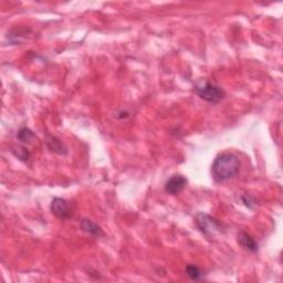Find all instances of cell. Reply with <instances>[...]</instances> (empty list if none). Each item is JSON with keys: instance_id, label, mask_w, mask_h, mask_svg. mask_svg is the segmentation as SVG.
Masks as SVG:
<instances>
[{"instance_id": "7c38bea8", "label": "cell", "mask_w": 283, "mask_h": 283, "mask_svg": "<svg viewBox=\"0 0 283 283\" xmlns=\"http://www.w3.org/2000/svg\"><path fill=\"white\" fill-rule=\"evenodd\" d=\"M242 199V201H244V204L248 207V208L250 209H253L254 208V200H253V198L252 197H250L249 195H245V196H242L241 197Z\"/></svg>"}, {"instance_id": "52a82bcc", "label": "cell", "mask_w": 283, "mask_h": 283, "mask_svg": "<svg viewBox=\"0 0 283 283\" xmlns=\"http://www.w3.org/2000/svg\"><path fill=\"white\" fill-rule=\"evenodd\" d=\"M80 227H81V229L84 231V233H89L93 237H101L104 234L101 227L95 224V222L91 220V219H87V218L82 219Z\"/></svg>"}, {"instance_id": "8fae6325", "label": "cell", "mask_w": 283, "mask_h": 283, "mask_svg": "<svg viewBox=\"0 0 283 283\" xmlns=\"http://www.w3.org/2000/svg\"><path fill=\"white\" fill-rule=\"evenodd\" d=\"M13 153L15 154L16 157H18L20 161H22V162L28 161L30 157L29 151H28L26 147H23V146H15L13 149Z\"/></svg>"}, {"instance_id": "30bf717a", "label": "cell", "mask_w": 283, "mask_h": 283, "mask_svg": "<svg viewBox=\"0 0 283 283\" xmlns=\"http://www.w3.org/2000/svg\"><path fill=\"white\" fill-rule=\"evenodd\" d=\"M185 271H186L187 276H188L191 280H195V281L200 280L202 276H204V274H202V272H201V270L195 265H188L186 266Z\"/></svg>"}, {"instance_id": "6da1fadb", "label": "cell", "mask_w": 283, "mask_h": 283, "mask_svg": "<svg viewBox=\"0 0 283 283\" xmlns=\"http://www.w3.org/2000/svg\"><path fill=\"white\" fill-rule=\"evenodd\" d=\"M240 170V161L233 153L218 155L211 166V174L216 183H224L233 178Z\"/></svg>"}, {"instance_id": "7a4b0ae2", "label": "cell", "mask_w": 283, "mask_h": 283, "mask_svg": "<svg viewBox=\"0 0 283 283\" xmlns=\"http://www.w3.org/2000/svg\"><path fill=\"white\" fill-rule=\"evenodd\" d=\"M195 93L201 100H204V101L214 103V104L222 101L225 98L224 90L210 82H206L201 85H197L195 87Z\"/></svg>"}, {"instance_id": "9c48e42d", "label": "cell", "mask_w": 283, "mask_h": 283, "mask_svg": "<svg viewBox=\"0 0 283 283\" xmlns=\"http://www.w3.org/2000/svg\"><path fill=\"white\" fill-rule=\"evenodd\" d=\"M17 138L22 143H31L33 139H35V135L33 131L28 129V127H22V129L19 130Z\"/></svg>"}, {"instance_id": "277c9868", "label": "cell", "mask_w": 283, "mask_h": 283, "mask_svg": "<svg viewBox=\"0 0 283 283\" xmlns=\"http://www.w3.org/2000/svg\"><path fill=\"white\" fill-rule=\"evenodd\" d=\"M51 211L54 216L60 219H67L71 217V209L66 199L55 197L51 202Z\"/></svg>"}, {"instance_id": "8992f818", "label": "cell", "mask_w": 283, "mask_h": 283, "mask_svg": "<svg viewBox=\"0 0 283 283\" xmlns=\"http://www.w3.org/2000/svg\"><path fill=\"white\" fill-rule=\"evenodd\" d=\"M46 144L48 146V149L55 154L67 155V151H69L65 143H63L59 137L53 136V135H48L46 137Z\"/></svg>"}, {"instance_id": "ba28073f", "label": "cell", "mask_w": 283, "mask_h": 283, "mask_svg": "<svg viewBox=\"0 0 283 283\" xmlns=\"http://www.w3.org/2000/svg\"><path fill=\"white\" fill-rule=\"evenodd\" d=\"M238 242L240 244L241 247H244L245 249L249 250L250 252H257V251L259 250L258 242L254 240V239L251 237L249 233H244V231L239 233Z\"/></svg>"}, {"instance_id": "3957f363", "label": "cell", "mask_w": 283, "mask_h": 283, "mask_svg": "<svg viewBox=\"0 0 283 283\" xmlns=\"http://www.w3.org/2000/svg\"><path fill=\"white\" fill-rule=\"evenodd\" d=\"M195 224H196L197 228L207 237H211L215 233H221L222 229H224V226H222L221 222H219L216 218L204 213H199L197 215Z\"/></svg>"}, {"instance_id": "5b68a950", "label": "cell", "mask_w": 283, "mask_h": 283, "mask_svg": "<svg viewBox=\"0 0 283 283\" xmlns=\"http://www.w3.org/2000/svg\"><path fill=\"white\" fill-rule=\"evenodd\" d=\"M187 179L183 175H173L165 184V191L169 195H177L185 188Z\"/></svg>"}]
</instances>
